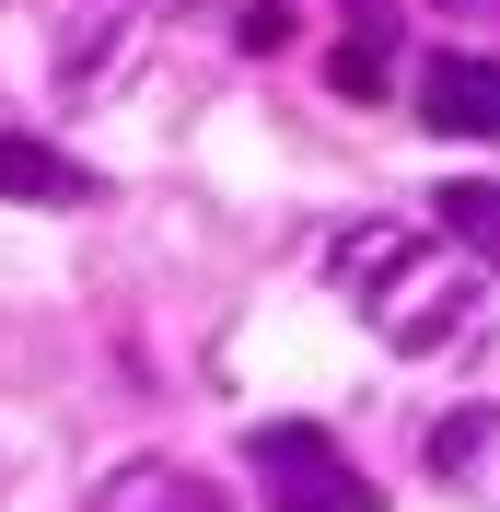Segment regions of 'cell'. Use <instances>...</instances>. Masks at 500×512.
<instances>
[{
    "label": "cell",
    "instance_id": "cell-1",
    "mask_svg": "<svg viewBox=\"0 0 500 512\" xmlns=\"http://www.w3.org/2000/svg\"><path fill=\"white\" fill-rule=\"evenodd\" d=\"M326 268H338V291L373 315L384 350H442V338H466V315H477V256H431V233H407V222H349Z\"/></svg>",
    "mask_w": 500,
    "mask_h": 512
},
{
    "label": "cell",
    "instance_id": "cell-2",
    "mask_svg": "<svg viewBox=\"0 0 500 512\" xmlns=\"http://www.w3.org/2000/svg\"><path fill=\"white\" fill-rule=\"evenodd\" d=\"M245 466H256V501L268 512H384V489L361 478L338 454V431H314V419H268L245 443Z\"/></svg>",
    "mask_w": 500,
    "mask_h": 512
},
{
    "label": "cell",
    "instance_id": "cell-3",
    "mask_svg": "<svg viewBox=\"0 0 500 512\" xmlns=\"http://www.w3.org/2000/svg\"><path fill=\"white\" fill-rule=\"evenodd\" d=\"M407 105H419L442 140H500V59H477V47H431Z\"/></svg>",
    "mask_w": 500,
    "mask_h": 512
},
{
    "label": "cell",
    "instance_id": "cell-4",
    "mask_svg": "<svg viewBox=\"0 0 500 512\" xmlns=\"http://www.w3.org/2000/svg\"><path fill=\"white\" fill-rule=\"evenodd\" d=\"M0 198H24V210H94V163H70V152H47V140H12L0 128Z\"/></svg>",
    "mask_w": 500,
    "mask_h": 512
},
{
    "label": "cell",
    "instance_id": "cell-5",
    "mask_svg": "<svg viewBox=\"0 0 500 512\" xmlns=\"http://www.w3.org/2000/svg\"><path fill=\"white\" fill-rule=\"evenodd\" d=\"M94 512H233L198 466H163V454H140V466H105Z\"/></svg>",
    "mask_w": 500,
    "mask_h": 512
},
{
    "label": "cell",
    "instance_id": "cell-6",
    "mask_svg": "<svg viewBox=\"0 0 500 512\" xmlns=\"http://www.w3.org/2000/svg\"><path fill=\"white\" fill-rule=\"evenodd\" d=\"M431 478H442V489H477V501H500V408L431 419Z\"/></svg>",
    "mask_w": 500,
    "mask_h": 512
},
{
    "label": "cell",
    "instance_id": "cell-7",
    "mask_svg": "<svg viewBox=\"0 0 500 512\" xmlns=\"http://www.w3.org/2000/svg\"><path fill=\"white\" fill-rule=\"evenodd\" d=\"M338 12H349V47H338L326 82H338L349 105H373L384 94V59H396V0H338Z\"/></svg>",
    "mask_w": 500,
    "mask_h": 512
},
{
    "label": "cell",
    "instance_id": "cell-8",
    "mask_svg": "<svg viewBox=\"0 0 500 512\" xmlns=\"http://www.w3.org/2000/svg\"><path fill=\"white\" fill-rule=\"evenodd\" d=\"M431 210H442V233H454L477 268H500V175H454Z\"/></svg>",
    "mask_w": 500,
    "mask_h": 512
},
{
    "label": "cell",
    "instance_id": "cell-9",
    "mask_svg": "<svg viewBox=\"0 0 500 512\" xmlns=\"http://www.w3.org/2000/svg\"><path fill=\"white\" fill-rule=\"evenodd\" d=\"M233 35H245L256 59H280V47H291V0H256V12H233Z\"/></svg>",
    "mask_w": 500,
    "mask_h": 512
},
{
    "label": "cell",
    "instance_id": "cell-10",
    "mask_svg": "<svg viewBox=\"0 0 500 512\" xmlns=\"http://www.w3.org/2000/svg\"><path fill=\"white\" fill-rule=\"evenodd\" d=\"M454 12H489V24H500V0H454Z\"/></svg>",
    "mask_w": 500,
    "mask_h": 512
}]
</instances>
